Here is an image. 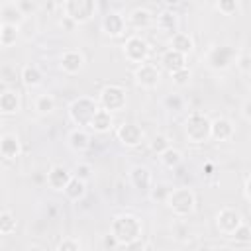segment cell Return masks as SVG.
<instances>
[{
  "mask_svg": "<svg viewBox=\"0 0 251 251\" xmlns=\"http://www.w3.org/2000/svg\"><path fill=\"white\" fill-rule=\"evenodd\" d=\"M110 233L120 247L129 245L131 241L143 237V222L133 214H120L110 224Z\"/></svg>",
  "mask_w": 251,
  "mask_h": 251,
  "instance_id": "cell-1",
  "label": "cell"
},
{
  "mask_svg": "<svg viewBox=\"0 0 251 251\" xmlns=\"http://www.w3.org/2000/svg\"><path fill=\"white\" fill-rule=\"evenodd\" d=\"M165 204L176 218H188L196 210V194L188 186H176V188H171Z\"/></svg>",
  "mask_w": 251,
  "mask_h": 251,
  "instance_id": "cell-2",
  "label": "cell"
},
{
  "mask_svg": "<svg viewBox=\"0 0 251 251\" xmlns=\"http://www.w3.org/2000/svg\"><path fill=\"white\" fill-rule=\"evenodd\" d=\"M184 135L188 143L202 145L210 141V118L204 112H190L184 120Z\"/></svg>",
  "mask_w": 251,
  "mask_h": 251,
  "instance_id": "cell-3",
  "label": "cell"
},
{
  "mask_svg": "<svg viewBox=\"0 0 251 251\" xmlns=\"http://www.w3.org/2000/svg\"><path fill=\"white\" fill-rule=\"evenodd\" d=\"M100 108L98 100L92 96H78L69 104V118L78 127H88L94 112Z\"/></svg>",
  "mask_w": 251,
  "mask_h": 251,
  "instance_id": "cell-4",
  "label": "cell"
},
{
  "mask_svg": "<svg viewBox=\"0 0 251 251\" xmlns=\"http://www.w3.org/2000/svg\"><path fill=\"white\" fill-rule=\"evenodd\" d=\"M63 16L73 20L76 25L88 24L96 14V0H63Z\"/></svg>",
  "mask_w": 251,
  "mask_h": 251,
  "instance_id": "cell-5",
  "label": "cell"
},
{
  "mask_svg": "<svg viewBox=\"0 0 251 251\" xmlns=\"http://www.w3.org/2000/svg\"><path fill=\"white\" fill-rule=\"evenodd\" d=\"M235 57H237V49L231 47V45H212L206 55H204V63L212 69V71H227L233 63H235Z\"/></svg>",
  "mask_w": 251,
  "mask_h": 251,
  "instance_id": "cell-6",
  "label": "cell"
},
{
  "mask_svg": "<svg viewBox=\"0 0 251 251\" xmlns=\"http://www.w3.org/2000/svg\"><path fill=\"white\" fill-rule=\"evenodd\" d=\"M96 100H98L100 108L116 114V112H122L126 108V104H127V90L122 84H106L98 92Z\"/></svg>",
  "mask_w": 251,
  "mask_h": 251,
  "instance_id": "cell-7",
  "label": "cell"
},
{
  "mask_svg": "<svg viewBox=\"0 0 251 251\" xmlns=\"http://www.w3.org/2000/svg\"><path fill=\"white\" fill-rule=\"evenodd\" d=\"M122 53H124L127 63L139 65V63H145L149 59L151 47L141 35H129V37H126V41L122 45Z\"/></svg>",
  "mask_w": 251,
  "mask_h": 251,
  "instance_id": "cell-8",
  "label": "cell"
},
{
  "mask_svg": "<svg viewBox=\"0 0 251 251\" xmlns=\"http://www.w3.org/2000/svg\"><path fill=\"white\" fill-rule=\"evenodd\" d=\"M133 80H135L137 86H141L145 90H153L161 82V71L153 63H147V61L145 63H139L133 69Z\"/></svg>",
  "mask_w": 251,
  "mask_h": 251,
  "instance_id": "cell-9",
  "label": "cell"
},
{
  "mask_svg": "<svg viewBox=\"0 0 251 251\" xmlns=\"http://www.w3.org/2000/svg\"><path fill=\"white\" fill-rule=\"evenodd\" d=\"M86 65V57L78 49H65L59 57V69L65 75H78Z\"/></svg>",
  "mask_w": 251,
  "mask_h": 251,
  "instance_id": "cell-10",
  "label": "cell"
},
{
  "mask_svg": "<svg viewBox=\"0 0 251 251\" xmlns=\"http://www.w3.org/2000/svg\"><path fill=\"white\" fill-rule=\"evenodd\" d=\"M243 222V216L235 210V208H222L218 214H216V227L222 235L229 237L233 233V229Z\"/></svg>",
  "mask_w": 251,
  "mask_h": 251,
  "instance_id": "cell-11",
  "label": "cell"
},
{
  "mask_svg": "<svg viewBox=\"0 0 251 251\" xmlns=\"http://www.w3.org/2000/svg\"><path fill=\"white\" fill-rule=\"evenodd\" d=\"M116 137H118V141H120L122 145H126V147H137V145H141L145 133H143L141 126H137V124H133V122H124L122 126H118Z\"/></svg>",
  "mask_w": 251,
  "mask_h": 251,
  "instance_id": "cell-12",
  "label": "cell"
},
{
  "mask_svg": "<svg viewBox=\"0 0 251 251\" xmlns=\"http://www.w3.org/2000/svg\"><path fill=\"white\" fill-rule=\"evenodd\" d=\"M100 25H102V31H104L106 35H110V37H122V35L126 33V27H127L126 16L120 14V12H108V14L102 18Z\"/></svg>",
  "mask_w": 251,
  "mask_h": 251,
  "instance_id": "cell-13",
  "label": "cell"
},
{
  "mask_svg": "<svg viewBox=\"0 0 251 251\" xmlns=\"http://www.w3.org/2000/svg\"><path fill=\"white\" fill-rule=\"evenodd\" d=\"M235 135V126L227 118L210 120V139L214 141H229Z\"/></svg>",
  "mask_w": 251,
  "mask_h": 251,
  "instance_id": "cell-14",
  "label": "cell"
},
{
  "mask_svg": "<svg viewBox=\"0 0 251 251\" xmlns=\"http://www.w3.org/2000/svg\"><path fill=\"white\" fill-rule=\"evenodd\" d=\"M127 178H129V184H131L135 190H143V192H147L149 186L153 184V175H151V171H149L145 165H135V167H131L129 173H127Z\"/></svg>",
  "mask_w": 251,
  "mask_h": 251,
  "instance_id": "cell-15",
  "label": "cell"
},
{
  "mask_svg": "<svg viewBox=\"0 0 251 251\" xmlns=\"http://www.w3.org/2000/svg\"><path fill=\"white\" fill-rule=\"evenodd\" d=\"M71 176H73V173H71L65 165H53V167L47 171L45 180H47V186H49L51 190H63Z\"/></svg>",
  "mask_w": 251,
  "mask_h": 251,
  "instance_id": "cell-16",
  "label": "cell"
},
{
  "mask_svg": "<svg viewBox=\"0 0 251 251\" xmlns=\"http://www.w3.org/2000/svg\"><path fill=\"white\" fill-rule=\"evenodd\" d=\"M22 153V141L16 133H2L0 135V155L8 161L20 157Z\"/></svg>",
  "mask_w": 251,
  "mask_h": 251,
  "instance_id": "cell-17",
  "label": "cell"
},
{
  "mask_svg": "<svg viewBox=\"0 0 251 251\" xmlns=\"http://www.w3.org/2000/svg\"><path fill=\"white\" fill-rule=\"evenodd\" d=\"M20 110H22V96L18 90L8 88L4 94H0V114L16 116Z\"/></svg>",
  "mask_w": 251,
  "mask_h": 251,
  "instance_id": "cell-18",
  "label": "cell"
},
{
  "mask_svg": "<svg viewBox=\"0 0 251 251\" xmlns=\"http://www.w3.org/2000/svg\"><path fill=\"white\" fill-rule=\"evenodd\" d=\"M88 127L94 131V133H108L112 127H114V114L104 110V108H98L88 124Z\"/></svg>",
  "mask_w": 251,
  "mask_h": 251,
  "instance_id": "cell-19",
  "label": "cell"
},
{
  "mask_svg": "<svg viewBox=\"0 0 251 251\" xmlns=\"http://www.w3.org/2000/svg\"><path fill=\"white\" fill-rule=\"evenodd\" d=\"M67 145L71 151L75 153H84L88 147H90V135L84 127H75L69 131L67 135Z\"/></svg>",
  "mask_w": 251,
  "mask_h": 251,
  "instance_id": "cell-20",
  "label": "cell"
},
{
  "mask_svg": "<svg viewBox=\"0 0 251 251\" xmlns=\"http://www.w3.org/2000/svg\"><path fill=\"white\" fill-rule=\"evenodd\" d=\"M126 24L133 29H147L153 24V14L147 8H135L126 16Z\"/></svg>",
  "mask_w": 251,
  "mask_h": 251,
  "instance_id": "cell-21",
  "label": "cell"
},
{
  "mask_svg": "<svg viewBox=\"0 0 251 251\" xmlns=\"http://www.w3.org/2000/svg\"><path fill=\"white\" fill-rule=\"evenodd\" d=\"M169 47L175 49V51H178V53H182V55H188L194 49V39L186 31H175V33H171Z\"/></svg>",
  "mask_w": 251,
  "mask_h": 251,
  "instance_id": "cell-22",
  "label": "cell"
},
{
  "mask_svg": "<svg viewBox=\"0 0 251 251\" xmlns=\"http://www.w3.org/2000/svg\"><path fill=\"white\" fill-rule=\"evenodd\" d=\"M20 80L25 88H37L43 82V73L37 65H24L20 71Z\"/></svg>",
  "mask_w": 251,
  "mask_h": 251,
  "instance_id": "cell-23",
  "label": "cell"
},
{
  "mask_svg": "<svg viewBox=\"0 0 251 251\" xmlns=\"http://www.w3.org/2000/svg\"><path fill=\"white\" fill-rule=\"evenodd\" d=\"M161 65L169 71V73H175L178 69H184L186 67V55L175 51V49H167L163 55H161Z\"/></svg>",
  "mask_w": 251,
  "mask_h": 251,
  "instance_id": "cell-24",
  "label": "cell"
},
{
  "mask_svg": "<svg viewBox=\"0 0 251 251\" xmlns=\"http://www.w3.org/2000/svg\"><path fill=\"white\" fill-rule=\"evenodd\" d=\"M155 24H157V27H159L161 31L175 33V31H178V24H180V20H178V16L173 12V8H169V10H163L161 14H157Z\"/></svg>",
  "mask_w": 251,
  "mask_h": 251,
  "instance_id": "cell-25",
  "label": "cell"
},
{
  "mask_svg": "<svg viewBox=\"0 0 251 251\" xmlns=\"http://www.w3.org/2000/svg\"><path fill=\"white\" fill-rule=\"evenodd\" d=\"M63 194H65L71 202H78V200L84 198V194H86V182L80 180V178H76V176L73 175V176L69 178V182L65 184Z\"/></svg>",
  "mask_w": 251,
  "mask_h": 251,
  "instance_id": "cell-26",
  "label": "cell"
},
{
  "mask_svg": "<svg viewBox=\"0 0 251 251\" xmlns=\"http://www.w3.org/2000/svg\"><path fill=\"white\" fill-rule=\"evenodd\" d=\"M25 20V16L22 14V10L16 6V2H10V4H4L0 8V22L2 24H10V25H18Z\"/></svg>",
  "mask_w": 251,
  "mask_h": 251,
  "instance_id": "cell-27",
  "label": "cell"
},
{
  "mask_svg": "<svg viewBox=\"0 0 251 251\" xmlns=\"http://www.w3.org/2000/svg\"><path fill=\"white\" fill-rule=\"evenodd\" d=\"M229 237H231V241H233L235 247H249L251 245V227H249V224L247 222H241L233 229V233Z\"/></svg>",
  "mask_w": 251,
  "mask_h": 251,
  "instance_id": "cell-28",
  "label": "cell"
},
{
  "mask_svg": "<svg viewBox=\"0 0 251 251\" xmlns=\"http://www.w3.org/2000/svg\"><path fill=\"white\" fill-rule=\"evenodd\" d=\"M159 161H161V165L163 167H167V169H176L180 163H182V153L176 149V147H167L163 153H159Z\"/></svg>",
  "mask_w": 251,
  "mask_h": 251,
  "instance_id": "cell-29",
  "label": "cell"
},
{
  "mask_svg": "<svg viewBox=\"0 0 251 251\" xmlns=\"http://www.w3.org/2000/svg\"><path fill=\"white\" fill-rule=\"evenodd\" d=\"M18 229V220L10 210L0 212V235H12Z\"/></svg>",
  "mask_w": 251,
  "mask_h": 251,
  "instance_id": "cell-30",
  "label": "cell"
},
{
  "mask_svg": "<svg viewBox=\"0 0 251 251\" xmlns=\"http://www.w3.org/2000/svg\"><path fill=\"white\" fill-rule=\"evenodd\" d=\"M190 235H192V229L188 227V224H186L184 220H176V222H173V226H171V237H173L175 241L184 243V241L190 239Z\"/></svg>",
  "mask_w": 251,
  "mask_h": 251,
  "instance_id": "cell-31",
  "label": "cell"
},
{
  "mask_svg": "<svg viewBox=\"0 0 251 251\" xmlns=\"http://www.w3.org/2000/svg\"><path fill=\"white\" fill-rule=\"evenodd\" d=\"M33 108H35V112L41 114V116L51 114V112L55 110V96H53V94H39V96L35 98V102H33Z\"/></svg>",
  "mask_w": 251,
  "mask_h": 251,
  "instance_id": "cell-32",
  "label": "cell"
},
{
  "mask_svg": "<svg viewBox=\"0 0 251 251\" xmlns=\"http://www.w3.org/2000/svg\"><path fill=\"white\" fill-rule=\"evenodd\" d=\"M20 37V29L18 25H10L4 24L2 25V33H0V47H12Z\"/></svg>",
  "mask_w": 251,
  "mask_h": 251,
  "instance_id": "cell-33",
  "label": "cell"
},
{
  "mask_svg": "<svg viewBox=\"0 0 251 251\" xmlns=\"http://www.w3.org/2000/svg\"><path fill=\"white\" fill-rule=\"evenodd\" d=\"M147 192H149V198L153 202H165L167 196H169V192H171V186L167 182H155V184L149 186Z\"/></svg>",
  "mask_w": 251,
  "mask_h": 251,
  "instance_id": "cell-34",
  "label": "cell"
},
{
  "mask_svg": "<svg viewBox=\"0 0 251 251\" xmlns=\"http://www.w3.org/2000/svg\"><path fill=\"white\" fill-rule=\"evenodd\" d=\"M216 10L222 16H235L239 12V0H216Z\"/></svg>",
  "mask_w": 251,
  "mask_h": 251,
  "instance_id": "cell-35",
  "label": "cell"
},
{
  "mask_svg": "<svg viewBox=\"0 0 251 251\" xmlns=\"http://www.w3.org/2000/svg\"><path fill=\"white\" fill-rule=\"evenodd\" d=\"M163 106H165L167 110H171V112H180V110L184 108V98H182L180 94L171 92V94H167V96L163 98Z\"/></svg>",
  "mask_w": 251,
  "mask_h": 251,
  "instance_id": "cell-36",
  "label": "cell"
},
{
  "mask_svg": "<svg viewBox=\"0 0 251 251\" xmlns=\"http://www.w3.org/2000/svg\"><path fill=\"white\" fill-rule=\"evenodd\" d=\"M82 249V243L78 237H73V235H67L63 237L59 243H57V251H80Z\"/></svg>",
  "mask_w": 251,
  "mask_h": 251,
  "instance_id": "cell-37",
  "label": "cell"
},
{
  "mask_svg": "<svg viewBox=\"0 0 251 251\" xmlns=\"http://www.w3.org/2000/svg\"><path fill=\"white\" fill-rule=\"evenodd\" d=\"M235 69H237L241 75H245V76L251 73V57H249L247 51L237 53V57H235Z\"/></svg>",
  "mask_w": 251,
  "mask_h": 251,
  "instance_id": "cell-38",
  "label": "cell"
},
{
  "mask_svg": "<svg viewBox=\"0 0 251 251\" xmlns=\"http://www.w3.org/2000/svg\"><path fill=\"white\" fill-rule=\"evenodd\" d=\"M149 147H151V151L153 153H163L167 147H171V141H169V137L167 135H163V133H157L151 141H149Z\"/></svg>",
  "mask_w": 251,
  "mask_h": 251,
  "instance_id": "cell-39",
  "label": "cell"
},
{
  "mask_svg": "<svg viewBox=\"0 0 251 251\" xmlns=\"http://www.w3.org/2000/svg\"><path fill=\"white\" fill-rule=\"evenodd\" d=\"M171 76H173V82H175L176 86H186V84L190 82V69H188V67L178 69V71L171 73Z\"/></svg>",
  "mask_w": 251,
  "mask_h": 251,
  "instance_id": "cell-40",
  "label": "cell"
},
{
  "mask_svg": "<svg viewBox=\"0 0 251 251\" xmlns=\"http://www.w3.org/2000/svg\"><path fill=\"white\" fill-rule=\"evenodd\" d=\"M73 175H75L76 178H80V180H84V182H88V180L92 178V167H90L88 163H78V165L75 167V171H73Z\"/></svg>",
  "mask_w": 251,
  "mask_h": 251,
  "instance_id": "cell-41",
  "label": "cell"
},
{
  "mask_svg": "<svg viewBox=\"0 0 251 251\" xmlns=\"http://www.w3.org/2000/svg\"><path fill=\"white\" fill-rule=\"evenodd\" d=\"M16 76H18V73H16V67L14 65H2L0 67V80H4V82H12V80H16Z\"/></svg>",
  "mask_w": 251,
  "mask_h": 251,
  "instance_id": "cell-42",
  "label": "cell"
},
{
  "mask_svg": "<svg viewBox=\"0 0 251 251\" xmlns=\"http://www.w3.org/2000/svg\"><path fill=\"white\" fill-rule=\"evenodd\" d=\"M16 6L22 10L24 16H31V14L37 12V4H35V0H18Z\"/></svg>",
  "mask_w": 251,
  "mask_h": 251,
  "instance_id": "cell-43",
  "label": "cell"
},
{
  "mask_svg": "<svg viewBox=\"0 0 251 251\" xmlns=\"http://www.w3.org/2000/svg\"><path fill=\"white\" fill-rule=\"evenodd\" d=\"M239 114H241V120H243V122H251V100H249V98L243 100Z\"/></svg>",
  "mask_w": 251,
  "mask_h": 251,
  "instance_id": "cell-44",
  "label": "cell"
},
{
  "mask_svg": "<svg viewBox=\"0 0 251 251\" xmlns=\"http://www.w3.org/2000/svg\"><path fill=\"white\" fill-rule=\"evenodd\" d=\"M102 245H104V247H110V249H116V247H120V245H118V241L114 239V235H112V233L104 235V241H102Z\"/></svg>",
  "mask_w": 251,
  "mask_h": 251,
  "instance_id": "cell-45",
  "label": "cell"
},
{
  "mask_svg": "<svg viewBox=\"0 0 251 251\" xmlns=\"http://www.w3.org/2000/svg\"><path fill=\"white\" fill-rule=\"evenodd\" d=\"M61 27H65L67 31H73V29L76 27V24H75L73 20H69V18H65V16H63V20H61Z\"/></svg>",
  "mask_w": 251,
  "mask_h": 251,
  "instance_id": "cell-46",
  "label": "cell"
},
{
  "mask_svg": "<svg viewBox=\"0 0 251 251\" xmlns=\"http://www.w3.org/2000/svg\"><path fill=\"white\" fill-rule=\"evenodd\" d=\"M243 198H245L247 202L251 200V196H249V175L243 176Z\"/></svg>",
  "mask_w": 251,
  "mask_h": 251,
  "instance_id": "cell-47",
  "label": "cell"
},
{
  "mask_svg": "<svg viewBox=\"0 0 251 251\" xmlns=\"http://www.w3.org/2000/svg\"><path fill=\"white\" fill-rule=\"evenodd\" d=\"M163 2H165V6H169V8H175V6L180 4V0H163Z\"/></svg>",
  "mask_w": 251,
  "mask_h": 251,
  "instance_id": "cell-48",
  "label": "cell"
},
{
  "mask_svg": "<svg viewBox=\"0 0 251 251\" xmlns=\"http://www.w3.org/2000/svg\"><path fill=\"white\" fill-rule=\"evenodd\" d=\"M204 171H206V175H212V173H214V165H212V163H206V165H204Z\"/></svg>",
  "mask_w": 251,
  "mask_h": 251,
  "instance_id": "cell-49",
  "label": "cell"
},
{
  "mask_svg": "<svg viewBox=\"0 0 251 251\" xmlns=\"http://www.w3.org/2000/svg\"><path fill=\"white\" fill-rule=\"evenodd\" d=\"M8 88H10V84H8V82H4V80H0V94H4Z\"/></svg>",
  "mask_w": 251,
  "mask_h": 251,
  "instance_id": "cell-50",
  "label": "cell"
},
{
  "mask_svg": "<svg viewBox=\"0 0 251 251\" xmlns=\"http://www.w3.org/2000/svg\"><path fill=\"white\" fill-rule=\"evenodd\" d=\"M2 25H4V24H2V22H0V33H2Z\"/></svg>",
  "mask_w": 251,
  "mask_h": 251,
  "instance_id": "cell-51",
  "label": "cell"
},
{
  "mask_svg": "<svg viewBox=\"0 0 251 251\" xmlns=\"http://www.w3.org/2000/svg\"><path fill=\"white\" fill-rule=\"evenodd\" d=\"M2 161H4V157H2V155H0V163H2Z\"/></svg>",
  "mask_w": 251,
  "mask_h": 251,
  "instance_id": "cell-52",
  "label": "cell"
}]
</instances>
